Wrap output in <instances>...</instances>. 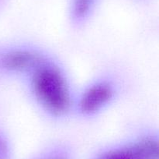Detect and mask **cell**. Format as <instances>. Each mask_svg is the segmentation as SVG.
<instances>
[{
	"instance_id": "52a82bcc",
	"label": "cell",
	"mask_w": 159,
	"mask_h": 159,
	"mask_svg": "<svg viewBox=\"0 0 159 159\" xmlns=\"http://www.w3.org/2000/svg\"><path fill=\"white\" fill-rule=\"evenodd\" d=\"M11 158V144L9 137L0 129V159Z\"/></svg>"
},
{
	"instance_id": "5b68a950",
	"label": "cell",
	"mask_w": 159,
	"mask_h": 159,
	"mask_svg": "<svg viewBox=\"0 0 159 159\" xmlns=\"http://www.w3.org/2000/svg\"><path fill=\"white\" fill-rule=\"evenodd\" d=\"M101 0H68V16L75 27L86 24L96 12Z\"/></svg>"
},
{
	"instance_id": "8992f818",
	"label": "cell",
	"mask_w": 159,
	"mask_h": 159,
	"mask_svg": "<svg viewBox=\"0 0 159 159\" xmlns=\"http://www.w3.org/2000/svg\"><path fill=\"white\" fill-rule=\"evenodd\" d=\"M37 159H69V156L65 148L55 147L42 154Z\"/></svg>"
},
{
	"instance_id": "7a4b0ae2",
	"label": "cell",
	"mask_w": 159,
	"mask_h": 159,
	"mask_svg": "<svg viewBox=\"0 0 159 159\" xmlns=\"http://www.w3.org/2000/svg\"><path fill=\"white\" fill-rule=\"evenodd\" d=\"M117 81L112 76H99L76 93L73 114L91 119L103 113L114 104L120 94Z\"/></svg>"
},
{
	"instance_id": "3957f363",
	"label": "cell",
	"mask_w": 159,
	"mask_h": 159,
	"mask_svg": "<svg viewBox=\"0 0 159 159\" xmlns=\"http://www.w3.org/2000/svg\"><path fill=\"white\" fill-rule=\"evenodd\" d=\"M49 53L30 44L0 45V76L23 80Z\"/></svg>"
},
{
	"instance_id": "6da1fadb",
	"label": "cell",
	"mask_w": 159,
	"mask_h": 159,
	"mask_svg": "<svg viewBox=\"0 0 159 159\" xmlns=\"http://www.w3.org/2000/svg\"><path fill=\"white\" fill-rule=\"evenodd\" d=\"M22 80L36 107L48 118L65 119L73 114L75 91L64 65L48 55Z\"/></svg>"
},
{
	"instance_id": "277c9868",
	"label": "cell",
	"mask_w": 159,
	"mask_h": 159,
	"mask_svg": "<svg viewBox=\"0 0 159 159\" xmlns=\"http://www.w3.org/2000/svg\"><path fill=\"white\" fill-rule=\"evenodd\" d=\"M142 132L127 143L103 151L96 159H158V135L153 131Z\"/></svg>"
},
{
	"instance_id": "ba28073f",
	"label": "cell",
	"mask_w": 159,
	"mask_h": 159,
	"mask_svg": "<svg viewBox=\"0 0 159 159\" xmlns=\"http://www.w3.org/2000/svg\"><path fill=\"white\" fill-rule=\"evenodd\" d=\"M138 1H141V0H138Z\"/></svg>"
}]
</instances>
